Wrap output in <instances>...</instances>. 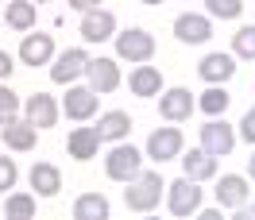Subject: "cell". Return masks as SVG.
<instances>
[{"mask_svg": "<svg viewBox=\"0 0 255 220\" xmlns=\"http://www.w3.org/2000/svg\"><path fill=\"white\" fill-rule=\"evenodd\" d=\"M162 193H166V182H162L159 170H139V178H131L124 189V205L131 213H151L159 209Z\"/></svg>", "mask_w": 255, "mask_h": 220, "instance_id": "cell-1", "label": "cell"}, {"mask_svg": "<svg viewBox=\"0 0 255 220\" xmlns=\"http://www.w3.org/2000/svg\"><path fill=\"white\" fill-rule=\"evenodd\" d=\"M143 170V155L131 147V143H116L109 155H105V174H109L112 182H131V178H139Z\"/></svg>", "mask_w": 255, "mask_h": 220, "instance_id": "cell-2", "label": "cell"}, {"mask_svg": "<svg viewBox=\"0 0 255 220\" xmlns=\"http://www.w3.org/2000/svg\"><path fill=\"white\" fill-rule=\"evenodd\" d=\"M116 58L124 62H151L155 58V35L143 31V27H128V31L116 35Z\"/></svg>", "mask_w": 255, "mask_h": 220, "instance_id": "cell-3", "label": "cell"}, {"mask_svg": "<svg viewBox=\"0 0 255 220\" xmlns=\"http://www.w3.org/2000/svg\"><path fill=\"white\" fill-rule=\"evenodd\" d=\"M201 186L193 182V178H178V182H170L166 186V209L174 213V217H193V213H201Z\"/></svg>", "mask_w": 255, "mask_h": 220, "instance_id": "cell-4", "label": "cell"}, {"mask_svg": "<svg viewBox=\"0 0 255 220\" xmlns=\"http://www.w3.org/2000/svg\"><path fill=\"white\" fill-rule=\"evenodd\" d=\"M201 131V147H205L213 158H224V155H232V147H236V127L228 124V120H217V116H209V124L205 127H197Z\"/></svg>", "mask_w": 255, "mask_h": 220, "instance_id": "cell-5", "label": "cell"}, {"mask_svg": "<svg viewBox=\"0 0 255 220\" xmlns=\"http://www.w3.org/2000/svg\"><path fill=\"white\" fill-rule=\"evenodd\" d=\"M193 109H197V101H193V93H190V89H182V85L162 89V93H159V116H162V120H170V124L190 120Z\"/></svg>", "mask_w": 255, "mask_h": 220, "instance_id": "cell-6", "label": "cell"}, {"mask_svg": "<svg viewBox=\"0 0 255 220\" xmlns=\"http://www.w3.org/2000/svg\"><path fill=\"white\" fill-rule=\"evenodd\" d=\"M85 66H89L85 47H70V50H62V54L54 58V66H50V81H54V85H70V81H78L81 74H85Z\"/></svg>", "mask_w": 255, "mask_h": 220, "instance_id": "cell-7", "label": "cell"}, {"mask_svg": "<svg viewBox=\"0 0 255 220\" xmlns=\"http://www.w3.org/2000/svg\"><path fill=\"white\" fill-rule=\"evenodd\" d=\"M112 35H116V16H112L109 8L81 12V39H85V43H105Z\"/></svg>", "mask_w": 255, "mask_h": 220, "instance_id": "cell-8", "label": "cell"}, {"mask_svg": "<svg viewBox=\"0 0 255 220\" xmlns=\"http://www.w3.org/2000/svg\"><path fill=\"white\" fill-rule=\"evenodd\" d=\"M174 35H178V43H209L213 39V19L201 16V12H182V16L174 19Z\"/></svg>", "mask_w": 255, "mask_h": 220, "instance_id": "cell-9", "label": "cell"}, {"mask_svg": "<svg viewBox=\"0 0 255 220\" xmlns=\"http://www.w3.org/2000/svg\"><path fill=\"white\" fill-rule=\"evenodd\" d=\"M97 101H101L97 89H89V85H70V89H66V101H62V112L70 120H89V116H97Z\"/></svg>", "mask_w": 255, "mask_h": 220, "instance_id": "cell-10", "label": "cell"}, {"mask_svg": "<svg viewBox=\"0 0 255 220\" xmlns=\"http://www.w3.org/2000/svg\"><path fill=\"white\" fill-rule=\"evenodd\" d=\"M197 74H201V81H209V85H224V81H232V74H236V54L213 50V54H205V58L197 62Z\"/></svg>", "mask_w": 255, "mask_h": 220, "instance_id": "cell-11", "label": "cell"}, {"mask_svg": "<svg viewBox=\"0 0 255 220\" xmlns=\"http://www.w3.org/2000/svg\"><path fill=\"white\" fill-rule=\"evenodd\" d=\"M50 58H54V35H23V43H19V62L23 66H50Z\"/></svg>", "mask_w": 255, "mask_h": 220, "instance_id": "cell-12", "label": "cell"}, {"mask_svg": "<svg viewBox=\"0 0 255 220\" xmlns=\"http://www.w3.org/2000/svg\"><path fill=\"white\" fill-rule=\"evenodd\" d=\"M23 112H27V120L43 131V127H54V124H58L62 105H58L50 93H31V97H27V105H23Z\"/></svg>", "mask_w": 255, "mask_h": 220, "instance_id": "cell-13", "label": "cell"}, {"mask_svg": "<svg viewBox=\"0 0 255 220\" xmlns=\"http://www.w3.org/2000/svg\"><path fill=\"white\" fill-rule=\"evenodd\" d=\"M85 78H89V89L112 93V89H120V66H116V58H89Z\"/></svg>", "mask_w": 255, "mask_h": 220, "instance_id": "cell-14", "label": "cell"}, {"mask_svg": "<svg viewBox=\"0 0 255 220\" xmlns=\"http://www.w3.org/2000/svg\"><path fill=\"white\" fill-rule=\"evenodd\" d=\"M147 155L155 158V162L178 158L182 155V131H178V127H155L151 139H147Z\"/></svg>", "mask_w": 255, "mask_h": 220, "instance_id": "cell-15", "label": "cell"}, {"mask_svg": "<svg viewBox=\"0 0 255 220\" xmlns=\"http://www.w3.org/2000/svg\"><path fill=\"white\" fill-rule=\"evenodd\" d=\"M248 197H252V189H248L244 174H224L221 182H217V205L221 209H244Z\"/></svg>", "mask_w": 255, "mask_h": 220, "instance_id": "cell-16", "label": "cell"}, {"mask_svg": "<svg viewBox=\"0 0 255 220\" xmlns=\"http://www.w3.org/2000/svg\"><path fill=\"white\" fill-rule=\"evenodd\" d=\"M101 131L97 127H74L70 135H66V151H70V158H78V162H89V158H97V151H101Z\"/></svg>", "mask_w": 255, "mask_h": 220, "instance_id": "cell-17", "label": "cell"}, {"mask_svg": "<svg viewBox=\"0 0 255 220\" xmlns=\"http://www.w3.org/2000/svg\"><path fill=\"white\" fill-rule=\"evenodd\" d=\"M128 89H131L135 97H159L162 93V70L159 66L139 62L131 74H128Z\"/></svg>", "mask_w": 255, "mask_h": 220, "instance_id": "cell-18", "label": "cell"}, {"mask_svg": "<svg viewBox=\"0 0 255 220\" xmlns=\"http://www.w3.org/2000/svg\"><path fill=\"white\" fill-rule=\"evenodd\" d=\"M27 182H31V189L39 193V197H58V189H62V174H58L54 162H35L31 174H27Z\"/></svg>", "mask_w": 255, "mask_h": 220, "instance_id": "cell-19", "label": "cell"}, {"mask_svg": "<svg viewBox=\"0 0 255 220\" xmlns=\"http://www.w3.org/2000/svg\"><path fill=\"white\" fill-rule=\"evenodd\" d=\"M35 143H39V127L27 116L4 124V147H12V151H35Z\"/></svg>", "mask_w": 255, "mask_h": 220, "instance_id": "cell-20", "label": "cell"}, {"mask_svg": "<svg viewBox=\"0 0 255 220\" xmlns=\"http://www.w3.org/2000/svg\"><path fill=\"white\" fill-rule=\"evenodd\" d=\"M97 131H101L105 143H124L128 131H131V116H128L124 109H112V112H105V116L97 120Z\"/></svg>", "mask_w": 255, "mask_h": 220, "instance_id": "cell-21", "label": "cell"}, {"mask_svg": "<svg viewBox=\"0 0 255 220\" xmlns=\"http://www.w3.org/2000/svg\"><path fill=\"white\" fill-rule=\"evenodd\" d=\"M182 170H186V178H193V182H209V178H217V158L209 155L205 147H193L190 155L182 158Z\"/></svg>", "mask_w": 255, "mask_h": 220, "instance_id": "cell-22", "label": "cell"}, {"mask_svg": "<svg viewBox=\"0 0 255 220\" xmlns=\"http://www.w3.org/2000/svg\"><path fill=\"white\" fill-rule=\"evenodd\" d=\"M112 205L105 193H81L74 201V220H109Z\"/></svg>", "mask_w": 255, "mask_h": 220, "instance_id": "cell-23", "label": "cell"}, {"mask_svg": "<svg viewBox=\"0 0 255 220\" xmlns=\"http://www.w3.org/2000/svg\"><path fill=\"white\" fill-rule=\"evenodd\" d=\"M35 8L31 0H8V8H4V19H8V27H16V31H31L35 27Z\"/></svg>", "mask_w": 255, "mask_h": 220, "instance_id": "cell-24", "label": "cell"}, {"mask_svg": "<svg viewBox=\"0 0 255 220\" xmlns=\"http://www.w3.org/2000/svg\"><path fill=\"white\" fill-rule=\"evenodd\" d=\"M4 217L8 220H31L35 217V193H8L4 197Z\"/></svg>", "mask_w": 255, "mask_h": 220, "instance_id": "cell-25", "label": "cell"}, {"mask_svg": "<svg viewBox=\"0 0 255 220\" xmlns=\"http://www.w3.org/2000/svg\"><path fill=\"white\" fill-rule=\"evenodd\" d=\"M228 105H232V97H228L224 85H209L205 93H201V101H197V109L205 112V116H224Z\"/></svg>", "mask_w": 255, "mask_h": 220, "instance_id": "cell-26", "label": "cell"}, {"mask_svg": "<svg viewBox=\"0 0 255 220\" xmlns=\"http://www.w3.org/2000/svg\"><path fill=\"white\" fill-rule=\"evenodd\" d=\"M232 54L244 58V62H255V23H248L232 35Z\"/></svg>", "mask_w": 255, "mask_h": 220, "instance_id": "cell-27", "label": "cell"}, {"mask_svg": "<svg viewBox=\"0 0 255 220\" xmlns=\"http://www.w3.org/2000/svg\"><path fill=\"white\" fill-rule=\"evenodd\" d=\"M209 4V19H240L244 0H205Z\"/></svg>", "mask_w": 255, "mask_h": 220, "instance_id": "cell-28", "label": "cell"}, {"mask_svg": "<svg viewBox=\"0 0 255 220\" xmlns=\"http://www.w3.org/2000/svg\"><path fill=\"white\" fill-rule=\"evenodd\" d=\"M16 112H19V97L12 93L4 81H0V127L12 124V120H16Z\"/></svg>", "mask_w": 255, "mask_h": 220, "instance_id": "cell-29", "label": "cell"}, {"mask_svg": "<svg viewBox=\"0 0 255 220\" xmlns=\"http://www.w3.org/2000/svg\"><path fill=\"white\" fill-rule=\"evenodd\" d=\"M16 182H19V170H16V162L0 155V193H8V189H16Z\"/></svg>", "mask_w": 255, "mask_h": 220, "instance_id": "cell-30", "label": "cell"}, {"mask_svg": "<svg viewBox=\"0 0 255 220\" xmlns=\"http://www.w3.org/2000/svg\"><path fill=\"white\" fill-rule=\"evenodd\" d=\"M240 139H244V143H255V105L244 112V120H240Z\"/></svg>", "mask_w": 255, "mask_h": 220, "instance_id": "cell-31", "label": "cell"}, {"mask_svg": "<svg viewBox=\"0 0 255 220\" xmlns=\"http://www.w3.org/2000/svg\"><path fill=\"white\" fill-rule=\"evenodd\" d=\"M12 70H16V66H12V54H8V50H0V81H8Z\"/></svg>", "mask_w": 255, "mask_h": 220, "instance_id": "cell-32", "label": "cell"}, {"mask_svg": "<svg viewBox=\"0 0 255 220\" xmlns=\"http://www.w3.org/2000/svg\"><path fill=\"white\" fill-rule=\"evenodd\" d=\"M66 4H70V8H78V12H89V8H97L101 0H66Z\"/></svg>", "mask_w": 255, "mask_h": 220, "instance_id": "cell-33", "label": "cell"}, {"mask_svg": "<svg viewBox=\"0 0 255 220\" xmlns=\"http://www.w3.org/2000/svg\"><path fill=\"white\" fill-rule=\"evenodd\" d=\"M248 174L255 178V151H252V158H248Z\"/></svg>", "mask_w": 255, "mask_h": 220, "instance_id": "cell-34", "label": "cell"}, {"mask_svg": "<svg viewBox=\"0 0 255 220\" xmlns=\"http://www.w3.org/2000/svg\"><path fill=\"white\" fill-rule=\"evenodd\" d=\"M139 4H162V0H139Z\"/></svg>", "mask_w": 255, "mask_h": 220, "instance_id": "cell-35", "label": "cell"}, {"mask_svg": "<svg viewBox=\"0 0 255 220\" xmlns=\"http://www.w3.org/2000/svg\"><path fill=\"white\" fill-rule=\"evenodd\" d=\"M31 4H50V0H31Z\"/></svg>", "mask_w": 255, "mask_h": 220, "instance_id": "cell-36", "label": "cell"}, {"mask_svg": "<svg viewBox=\"0 0 255 220\" xmlns=\"http://www.w3.org/2000/svg\"><path fill=\"white\" fill-rule=\"evenodd\" d=\"M252 217H255V201H252Z\"/></svg>", "mask_w": 255, "mask_h": 220, "instance_id": "cell-37", "label": "cell"}]
</instances>
